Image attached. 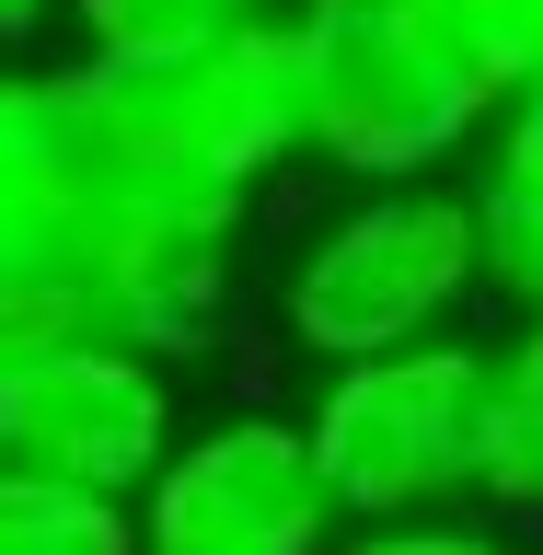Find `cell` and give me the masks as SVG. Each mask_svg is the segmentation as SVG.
<instances>
[{
    "label": "cell",
    "instance_id": "1",
    "mask_svg": "<svg viewBox=\"0 0 543 555\" xmlns=\"http://www.w3.org/2000/svg\"><path fill=\"white\" fill-rule=\"evenodd\" d=\"M243 208L163 173L93 59L0 93V347L185 359L232 301Z\"/></svg>",
    "mask_w": 543,
    "mask_h": 555
},
{
    "label": "cell",
    "instance_id": "2",
    "mask_svg": "<svg viewBox=\"0 0 543 555\" xmlns=\"http://www.w3.org/2000/svg\"><path fill=\"white\" fill-rule=\"evenodd\" d=\"M289 35H301L312 163L336 173L428 185L451 151L497 139V116H509L416 0H289Z\"/></svg>",
    "mask_w": 543,
    "mask_h": 555
},
{
    "label": "cell",
    "instance_id": "3",
    "mask_svg": "<svg viewBox=\"0 0 543 555\" xmlns=\"http://www.w3.org/2000/svg\"><path fill=\"white\" fill-rule=\"evenodd\" d=\"M475 289H497L486 278V208L451 197V185H382L289 255L277 324L324 371H359V359H393V347H440Z\"/></svg>",
    "mask_w": 543,
    "mask_h": 555
},
{
    "label": "cell",
    "instance_id": "4",
    "mask_svg": "<svg viewBox=\"0 0 543 555\" xmlns=\"http://www.w3.org/2000/svg\"><path fill=\"white\" fill-rule=\"evenodd\" d=\"M301 428L347 520H440L451 498H475V463H486V347L440 336V347L324 371Z\"/></svg>",
    "mask_w": 543,
    "mask_h": 555
},
{
    "label": "cell",
    "instance_id": "5",
    "mask_svg": "<svg viewBox=\"0 0 543 555\" xmlns=\"http://www.w3.org/2000/svg\"><path fill=\"white\" fill-rule=\"evenodd\" d=\"M104 69V59H93ZM116 116L139 128V151L208 197H255L277 163L312 151V104H301V35L289 24H255L232 47H197V59H163V69H104Z\"/></svg>",
    "mask_w": 543,
    "mask_h": 555
},
{
    "label": "cell",
    "instance_id": "6",
    "mask_svg": "<svg viewBox=\"0 0 543 555\" xmlns=\"http://www.w3.org/2000/svg\"><path fill=\"white\" fill-rule=\"evenodd\" d=\"M0 451L12 475L151 498L173 451V382L139 347H0Z\"/></svg>",
    "mask_w": 543,
    "mask_h": 555
},
{
    "label": "cell",
    "instance_id": "7",
    "mask_svg": "<svg viewBox=\"0 0 543 555\" xmlns=\"http://www.w3.org/2000/svg\"><path fill=\"white\" fill-rule=\"evenodd\" d=\"M336 520L347 509L301 416H220L139 498L151 555H336Z\"/></svg>",
    "mask_w": 543,
    "mask_h": 555
},
{
    "label": "cell",
    "instance_id": "8",
    "mask_svg": "<svg viewBox=\"0 0 543 555\" xmlns=\"http://www.w3.org/2000/svg\"><path fill=\"white\" fill-rule=\"evenodd\" d=\"M486 509L532 520L543 509V312H520L509 336L486 347V463H475Z\"/></svg>",
    "mask_w": 543,
    "mask_h": 555
},
{
    "label": "cell",
    "instance_id": "9",
    "mask_svg": "<svg viewBox=\"0 0 543 555\" xmlns=\"http://www.w3.org/2000/svg\"><path fill=\"white\" fill-rule=\"evenodd\" d=\"M475 208H486V278H497L520 312H543V93L497 116Z\"/></svg>",
    "mask_w": 543,
    "mask_h": 555
},
{
    "label": "cell",
    "instance_id": "10",
    "mask_svg": "<svg viewBox=\"0 0 543 555\" xmlns=\"http://www.w3.org/2000/svg\"><path fill=\"white\" fill-rule=\"evenodd\" d=\"M69 24H81V59L163 69V59H197V47H232L255 24H289V0H69Z\"/></svg>",
    "mask_w": 543,
    "mask_h": 555
},
{
    "label": "cell",
    "instance_id": "11",
    "mask_svg": "<svg viewBox=\"0 0 543 555\" xmlns=\"http://www.w3.org/2000/svg\"><path fill=\"white\" fill-rule=\"evenodd\" d=\"M0 555H151L139 498L59 475H0Z\"/></svg>",
    "mask_w": 543,
    "mask_h": 555
},
{
    "label": "cell",
    "instance_id": "12",
    "mask_svg": "<svg viewBox=\"0 0 543 555\" xmlns=\"http://www.w3.org/2000/svg\"><path fill=\"white\" fill-rule=\"evenodd\" d=\"M416 12L451 35V59L475 69L497 104L543 93V0H416Z\"/></svg>",
    "mask_w": 543,
    "mask_h": 555
},
{
    "label": "cell",
    "instance_id": "13",
    "mask_svg": "<svg viewBox=\"0 0 543 555\" xmlns=\"http://www.w3.org/2000/svg\"><path fill=\"white\" fill-rule=\"evenodd\" d=\"M336 555H497V532H475V520H359Z\"/></svg>",
    "mask_w": 543,
    "mask_h": 555
},
{
    "label": "cell",
    "instance_id": "14",
    "mask_svg": "<svg viewBox=\"0 0 543 555\" xmlns=\"http://www.w3.org/2000/svg\"><path fill=\"white\" fill-rule=\"evenodd\" d=\"M47 12H59V0H0V24H12V35H35Z\"/></svg>",
    "mask_w": 543,
    "mask_h": 555
}]
</instances>
